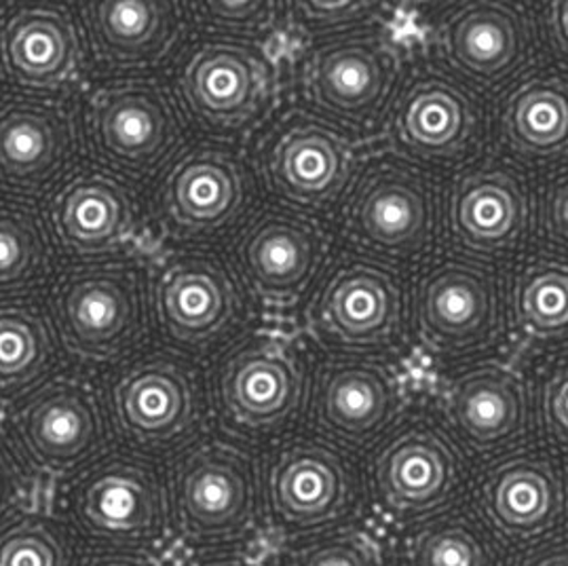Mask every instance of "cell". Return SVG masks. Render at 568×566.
I'll use <instances>...</instances> for the list:
<instances>
[{"label":"cell","instance_id":"cell-1","mask_svg":"<svg viewBox=\"0 0 568 566\" xmlns=\"http://www.w3.org/2000/svg\"><path fill=\"white\" fill-rule=\"evenodd\" d=\"M49 509L85 549L156 554L174 535L168 472L156 458L128 448L109 451L60 479Z\"/></svg>","mask_w":568,"mask_h":566},{"label":"cell","instance_id":"cell-2","mask_svg":"<svg viewBox=\"0 0 568 566\" xmlns=\"http://www.w3.org/2000/svg\"><path fill=\"white\" fill-rule=\"evenodd\" d=\"M172 528L193 552L240 549L264 523L261 463L237 437L199 436L170 458Z\"/></svg>","mask_w":568,"mask_h":566},{"label":"cell","instance_id":"cell-3","mask_svg":"<svg viewBox=\"0 0 568 566\" xmlns=\"http://www.w3.org/2000/svg\"><path fill=\"white\" fill-rule=\"evenodd\" d=\"M104 406L123 446L159 461L175 457L201 436L205 392L186 355L149 351L110 376Z\"/></svg>","mask_w":568,"mask_h":566},{"label":"cell","instance_id":"cell-4","mask_svg":"<svg viewBox=\"0 0 568 566\" xmlns=\"http://www.w3.org/2000/svg\"><path fill=\"white\" fill-rule=\"evenodd\" d=\"M311 366L303 347L277 334H250L226 348L210 378L222 427L237 439L285 434L306 413Z\"/></svg>","mask_w":568,"mask_h":566},{"label":"cell","instance_id":"cell-5","mask_svg":"<svg viewBox=\"0 0 568 566\" xmlns=\"http://www.w3.org/2000/svg\"><path fill=\"white\" fill-rule=\"evenodd\" d=\"M264 523L285 542L349 526L362 482L341 446L322 436H292L263 463Z\"/></svg>","mask_w":568,"mask_h":566},{"label":"cell","instance_id":"cell-6","mask_svg":"<svg viewBox=\"0 0 568 566\" xmlns=\"http://www.w3.org/2000/svg\"><path fill=\"white\" fill-rule=\"evenodd\" d=\"M51 315L64 351L88 366L125 360L149 326L144 285L125 262L68 269L51 292Z\"/></svg>","mask_w":568,"mask_h":566},{"label":"cell","instance_id":"cell-7","mask_svg":"<svg viewBox=\"0 0 568 566\" xmlns=\"http://www.w3.org/2000/svg\"><path fill=\"white\" fill-rule=\"evenodd\" d=\"M4 439L39 476L68 478L102 457L109 414L93 385L79 376H53L18 400Z\"/></svg>","mask_w":568,"mask_h":566},{"label":"cell","instance_id":"cell-8","mask_svg":"<svg viewBox=\"0 0 568 566\" xmlns=\"http://www.w3.org/2000/svg\"><path fill=\"white\" fill-rule=\"evenodd\" d=\"M465 482L457 439L427 418L394 429L372 457V499L385 520L406 528L455 507Z\"/></svg>","mask_w":568,"mask_h":566},{"label":"cell","instance_id":"cell-9","mask_svg":"<svg viewBox=\"0 0 568 566\" xmlns=\"http://www.w3.org/2000/svg\"><path fill=\"white\" fill-rule=\"evenodd\" d=\"M153 311L172 347L210 353L237 332L245 306L240 283L219 256L178 252L156 266Z\"/></svg>","mask_w":568,"mask_h":566},{"label":"cell","instance_id":"cell-10","mask_svg":"<svg viewBox=\"0 0 568 566\" xmlns=\"http://www.w3.org/2000/svg\"><path fill=\"white\" fill-rule=\"evenodd\" d=\"M88 138L102 165L138 180L174 156L182 142V117L168 89L153 81H121L91 98Z\"/></svg>","mask_w":568,"mask_h":566},{"label":"cell","instance_id":"cell-11","mask_svg":"<svg viewBox=\"0 0 568 566\" xmlns=\"http://www.w3.org/2000/svg\"><path fill=\"white\" fill-rule=\"evenodd\" d=\"M402 77L395 44L381 34H347L311 49L301 85L308 104L355 130L371 128L394 102Z\"/></svg>","mask_w":568,"mask_h":566},{"label":"cell","instance_id":"cell-12","mask_svg":"<svg viewBox=\"0 0 568 566\" xmlns=\"http://www.w3.org/2000/svg\"><path fill=\"white\" fill-rule=\"evenodd\" d=\"M178 91L201 128L240 131L256 123L273 104L277 68L256 44L205 41L184 58Z\"/></svg>","mask_w":568,"mask_h":566},{"label":"cell","instance_id":"cell-13","mask_svg":"<svg viewBox=\"0 0 568 566\" xmlns=\"http://www.w3.org/2000/svg\"><path fill=\"white\" fill-rule=\"evenodd\" d=\"M436 191L429 178L395 159L372 161L351 191L345 229L381 256L406 261L436 237Z\"/></svg>","mask_w":568,"mask_h":566},{"label":"cell","instance_id":"cell-14","mask_svg":"<svg viewBox=\"0 0 568 566\" xmlns=\"http://www.w3.org/2000/svg\"><path fill=\"white\" fill-rule=\"evenodd\" d=\"M328 256L324 231L303 214L264 210L233 245V264L268 313H290L313 287Z\"/></svg>","mask_w":568,"mask_h":566},{"label":"cell","instance_id":"cell-15","mask_svg":"<svg viewBox=\"0 0 568 566\" xmlns=\"http://www.w3.org/2000/svg\"><path fill=\"white\" fill-rule=\"evenodd\" d=\"M416 334L439 357H463L488 347L501 327V292L478 262L432 264L415 287Z\"/></svg>","mask_w":568,"mask_h":566},{"label":"cell","instance_id":"cell-16","mask_svg":"<svg viewBox=\"0 0 568 566\" xmlns=\"http://www.w3.org/2000/svg\"><path fill=\"white\" fill-rule=\"evenodd\" d=\"M313 332L353 355L394 347L404 326V292L389 266L364 259L338 262L308 309Z\"/></svg>","mask_w":568,"mask_h":566},{"label":"cell","instance_id":"cell-17","mask_svg":"<svg viewBox=\"0 0 568 566\" xmlns=\"http://www.w3.org/2000/svg\"><path fill=\"white\" fill-rule=\"evenodd\" d=\"M402 385L394 371L359 355L324 360L311 374L306 416L317 436L362 451L394 427Z\"/></svg>","mask_w":568,"mask_h":566},{"label":"cell","instance_id":"cell-18","mask_svg":"<svg viewBox=\"0 0 568 566\" xmlns=\"http://www.w3.org/2000/svg\"><path fill=\"white\" fill-rule=\"evenodd\" d=\"M252 199V175L240 154L199 144L180 154L156 191L161 224L182 240H210L235 226Z\"/></svg>","mask_w":568,"mask_h":566},{"label":"cell","instance_id":"cell-19","mask_svg":"<svg viewBox=\"0 0 568 566\" xmlns=\"http://www.w3.org/2000/svg\"><path fill=\"white\" fill-rule=\"evenodd\" d=\"M349 140L328 121L292 112L266 135L261 168L271 193L301 210H324L349 186Z\"/></svg>","mask_w":568,"mask_h":566},{"label":"cell","instance_id":"cell-20","mask_svg":"<svg viewBox=\"0 0 568 566\" xmlns=\"http://www.w3.org/2000/svg\"><path fill=\"white\" fill-rule=\"evenodd\" d=\"M474 509L509 544L544 539L567 516V484L554 461L520 453L495 461L474 488Z\"/></svg>","mask_w":568,"mask_h":566},{"label":"cell","instance_id":"cell-21","mask_svg":"<svg viewBox=\"0 0 568 566\" xmlns=\"http://www.w3.org/2000/svg\"><path fill=\"white\" fill-rule=\"evenodd\" d=\"M439 404L448 432L474 455L501 453L525 436V383L503 364L488 362L459 372Z\"/></svg>","mask_w":568,"mask_h":566},{"label":"cell","instance_id":"cell-22","mask_svg":"<svg viewBox=\"0 0 568 566\" xmlns=\"http://www.w3.org/2000/svg\"><path fill=\"white\" fill-rule=\"evenodd\" d=\"M481 114L469 91L444 74H423L399 95L394 110L397 146L429 163H450L476 144Z\"/></svg>","mask_w":568,"mask_h":566},{"label":"cell","instance_id":"cell-23","mask_svg":"<svg viewBox=\"0 0 568 566\" xmlns=\"http://www.w3.org/2000/svg\"><path fill=\"white\" fill-rule=\"evenodd\" d=\"M79 140L67 110L37 98H18L0 114V170L4 186L39 195L67 174Z\"/></svg>","mask_w":568,"mask_h":566},{"label":"cell","instance_id":"cell-24","mask_svg":"<svg viewBox=\"0 0 568 566\" xmlns=\"http://www.w3.org/2000/svg\"><path fill=\"white\" fill-rule=\"evenodd\" d=\"M444 62L463 79L495 85L523 64L528 49L525 22L499 2H471L450 13L437 30Z\"/></svg>","mask_w":568,"mask_h":566},{"label":"cell","instance_id":"cell-25","mask_svg":"<svg viewBox=\"0 0 568 566\" xmlns=\"http://www.w3.org/2000/svg\"><path fill=\"white\" fill-rule=\"evenodd\" d=\"M0 53L9 81L32 91H53L77 77L81 39L67 9L30 4L2 26Z\"/></svg>","mask_w":568,"mask_h":566},{"label":"cell","instance_id":"cell-26","mask_svg":"<svg viewBox=\"0 0 568 566\" xmlns=\"http://www.w3.org/2000/svg\"><path fill=\"white\" fill-rule=\"evenodd\" d=\"M51 229L74 256H104L132 237L135 205L130 189L106 172L70 178L51 201Z\"/></svg>","mask_w":568,"mask_h":566},{"label":"cell","instance_id":"cell-27","mask_svg":"<svg viewBox=\"0 0 568 566\" xmlns=\"http://www.w3.org/2000/svg\"><path fill=\"white\" fill-rule=\"evenodd\" d=\"M448 229L480 254L514 250L526 229V196L516 175L486 168L460 175L448 195Z\"/></svg>","mask_w":568,"mask_h":566},{"label":"cell","instance_id":"cell-28","mask_svg":"<svg viewBox=\"0 0 568 566\" xmlns=\"http://www.w3.org/2000/svg\"><path fill=\"white\" fill-rule=\"evenodd\" d=\"M83 18L95 58L114 68L161 62L180 32L174 4L163 0L89 2Z\"/></svg>","mask_w":568,"mask_h":566},{"label":"cell","instance_id":"cell-29","mask_svg":"<svg viewBox=\"0 0 568 566\" xmlns=\"http://www.w3.org/2000/svg\"><path fill=\"white\" fill-rule=\"evenodd\" d=\"M399 566H501L493 530L476 509L450 507L408 526L397 552Z\"/></svg>","mask_w":568,"mask_h":566},{"label":"cell","instance_id":"cell-30","mask_svg":"<svg viewBox=\"0 0 568 566\" xmlns=\"http://www.w3.org/2000/svg\"><path fill=\"white\" fill-rule=\"evenodd\" d=\"M507 142L528 156H554L568 149V83L560 77L530 79L503 110Z\"/></svg>","mask_w":568,"mask_h":566},{"label":"cell","instance_id":"cell-31","mask_svg":"<svg viewBox=\"0 0 568 566\" xmlns=\"http://www.w3.org/2000/svg\"><path fill=\"white\" fill-rule=\"evenodd\" d=\"M55 334L43 315L28 305L0 309V393L4 404L44 383L55 368Z\"/></svg>","mask_w":568,"mask_h":566},{"label":"cell","instance_id":"cell-32","mask_svg":"<svg viewBox=\"0 0 568 566\" xmlns=\"http://www.w3.org/2000/svg\"><path fill=\"white\" fill-rule=\"evenodd\" d=\"M83 552L74 530L49 507L2 518L0 566H79Z\"/></svg>","mask_w":568,"mask_h":566},{"label":"cell","instance_id":"cell-33","mask_svg":"<svg viewBox=\"0 0 568 566\" xmlns=\"http://www.w3.org/2000/svg\"><path fill=\"white\" fill-rule=\"evenodd\" d=\"M516 322L537 343L568 341V264L530 262L516 280Z\"/></svg>","mask_w":568,"mask_h":566},{"label":"cell","instance_id":"cell-34","mask_svg":"<svg viewBox=\"0 0 568 566\" xmlns=\"http://www.w3.org/2000/svg\"><path fill=\"white\" fill-rule=\"evenodd\" d=\"M49 266L43 220L28 203L4 199L0 210V285L7 296L39 282Z\"/></svg>","mask_w":568,"mask_h":566},{"label":"cell","instance_id":"cell-35","mask_svg":"<svg viewBox=\"0 0 568 566\" xmlns=\"http://www.w3.org/2000/svg\"><path fill=\"white\" fill-rule=\"evenodd\" d=\"M275 566H387L383 547L371 533L343 526L285 542Z\"/></svg>","mask_w":568,"mask_h":566},{"label":"cell","instance_id":"cell-36","mask_svg":"<svg viewBox=\"0 0 568 566\" xmlns=\"http://www.w3.org/2000/svg\"><path fill=\"white\" fill-rule=\"evenodd\" d=\"M292 26L308 37H322L341 28H351L378 13V2H322L298 0L292 4Z\"/></svg>","mask_w":568,"mask_h":566},{"label":"cell","instance_id":"cell-37","mask_svg":"<svg viewBox=\"0 0 568 566\" xmlns=\"http://www.w3.org/2000/svg\"><path fill=\"white\" fill-rule=\"evenodd\" d=\"M203 26L231 34H261L275 18V2L266 0H214L193 4Z\"/></svg>","mask_w":568,"mask_h":566},{"label":"cell","instance_id":"cell-38","mask_svg":"<svg viewBox=\"0 0 568 566\" xmlns=\"http://www.w3.org/2000/svg\"><path fill=\"white\" fill-rule=\"evenodd\" d=\"M541 416L549 439L568 448V364L547 378L541 392Z\"/></svg>","mask_w":568,"mask_h":566},{"label":"cell","instance_id":"cell-39","mask_svg":"<svg viewBox=\"0 0 568 566\" xmlns=\"http://www.w3.org/2000/svg\"><path fill=\"white\" fill-rule=\"evenodd\" d=\"M544 224L547 237L568 250V172L558 175L547 189Z\"/></svg>","mask_w":568,"mask_h":566},{"label":"cell","instance_id":"cell-40","mask_svg":"<svg viewBox=\"0 0 568 566\" xmlns=\"http://www.w3.org/2000/svg\"><path fill=\"white\" fill-rule=\"evenodd\" d=\"M511 566H568V533L530 545Z\"/></svg>","mask_w":568,"mask_h":566},{"label":"cell","instance_id":"cell-41","mask_svg":"<svg viewBox=\"0 0 568 566\" xmlns=\"http://www.w3.org/2000/svg\"><path fill=\"white\" fill-rule=\"evenodd\" d=\"M79 566H168L153 552L85 549Z\"/></svg>","mask_w":568,"mask_h":566},{"label":"cell","instance_id":"cell-42","mask_svg":"<svg viewBox=\"0 0 568 566\" xmlns=\"http://www.w3.org/2000/svg\"><path fill=\"white\" fill-rule=\"evenodd\" d=\"M180 566H264L263 563L241 554L240 549H214V552H193Z\"/></svg>","mask_w":568,"mask_h":566},{"label":"cell","instance_id":"cell-43","mask_svg":"<svg viewBox=\"0 0 568 566\" xmlns=\"http://www.w3.org/2000/svg\"><path fill=\"white\" fill-rule=\"evenodd\" d=\"M551 30L556 37V43L568 53V0L556 2L551 11Z\"/></svg>","mask_w":568,"mask_h":566}]
</instances>
